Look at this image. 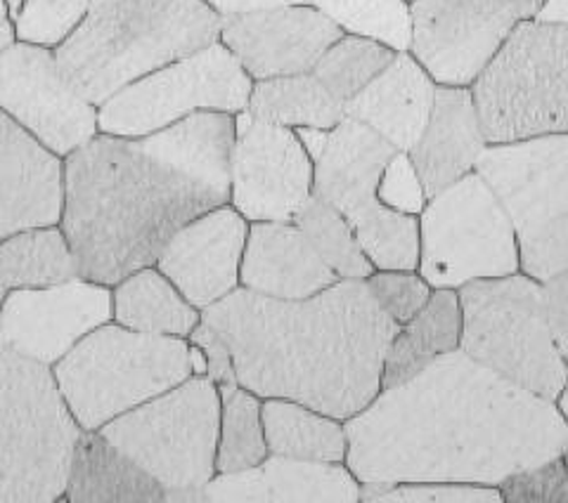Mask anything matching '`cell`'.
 Instances as JSON below:
<instances>
[{"label": "cell", "mask_w": 568, "mask_h": 503, "mask_svg": "<svg viewBox=\"0 0 568 503\" xmlns=\"http://www.w3.org/2000/svg\"><path fill=\"white\" fill-rule=\"evenodd\" d=\"M344 423L346 465L363 484L497 487L568 452V423L557 402L509 383L462 350L382 388Z\"/></svg>", "instance_id": "obj_1"}, {"label": "cell", "mask_w": 568, "mask_h": 503, "mask_svg": "<svg viewBox=\"0 0 568 503\" xmlns=\"http://www.w3.org/2000/svg\"><path fill=\"white\" fill-rule=\"evenodd\" d=\"M235 119L200 112L140 137L100 133L64 158L60 227L79 275L116 286L156 265L173 235L230 204Z\"/></svg>", "instance_id": "obj_2"}, {"label": "cell", "mask_w": 568, "mask_h": 503, "mask_svg": "<svg viewBox=\"0 0 568 503\" xmlns=\"http://www.w3.org/2000/svg\"><path fill=\"white\" fill-rule=\"evenodd\" d=\"M235 362V379L258 398L294 400L348 421L377 398L398 325L365 281L339 279L301 300L235 289L202 312Z\"/></svg>", "instance_id": "obj_3"}, {"label": "cell", "mask_w": 568, "mask_h": 503, "mask_svg": "<svg viewBox=\"0 0 568 503\" xmlns=\"http://www.w3.org/2000/svg\"><path fill=\"white\" fill-rule=\"evenodd\" d=\"M221 17L206 0H91L55 58L71 85L100 106L156 69L221 41Z\"/></svg>", "instance_id": "obj_4"}, {"label": "cell", "mask_w": 568, "mask_h": 503, "mask_svg": "<svg viewBox=\"0 0 568 503\" xmlns=\"http://www.w3.org/2000/svg\"><path fill=\"white\" fill-rule=\"evenodd\" d=\"M81 433L52 367L0 343V503L62 501Z\"/></svg>", "instance_id": "obj_5"}, {"label": "cell", "mask_w": 568, "mask_h": 503, "mask_svg": "<svg viewBox=\"0 0 568 503\" xmlns=\"http://www.w3.org/2000/svg\"><path fill=\"white\" fill-rule=\"evenodd\" d=\"M83 430H100L194 376L190 338L152 336L106 321L52 367Z\"/></svg>", "instance_id": "obj_6"}, {"label": "cell", "mask_w": 568, "mask_h": 503, "mask_svg": "<svg viewBox=\"0 0 568 503\" xmlns=\"http://www.w3.org/2000/svg\"><path fill=\"white\" fill-rule=\"evenodd\" d=\"M457 294L459 350L509 383L557 402L568 381V362L545 317L540 281L514 273L471 281Z\"/></svg>", "instance_id": "obj_7"}, {"label": "cell", "mask_w": 568, "mask_h": 503, "mask_svg": "<svg viewBox=\"0 0 568 503\" xmlns=\"http://www.w3.org/2000/svg\"><path fill=\"white\" fill-rule=\"evenodd\" d=\"M221 390L194 373L181 386L100 428L119 452L135 461L169 494V501H202L216 478Z\"/></svg>", "instance_id": "obj_8"}, {"label": "cell", "mask_w": 568, "mask_h": 503, "mask_svg": "<svg viewBox=\"0 0 568 503\" xmlns=\"http://www.w3.org/2000/svg\"><path fill=\"white\" fill-rule=\"evenodd\" d=\"M471 93L490 145L568 133V27L519 22Z\"/></svg>", "instance_id": "obj_9"}, {"label": "cell", "mask_w": 568, "mask_h": 503, "mask_svg": "<svg viewBox=\"0 0 568 503\" xmlns=\"http://www.w3.org/2000/svg\"><path fill=\"white\" fill-rule=\"evenodd\" d=\"M476 173L509 215L521 273L545 281L568 269V133L488 145Z\"/></svg>", "instance_id": "obj_10"}, {"label": "cell", "mask_w": 568, "mask_h": 503, "mask_svg": "<svg viewBox=\"0 0 568 503\" xmlns=\"http://www.w3.org/2000/svg\"><path fill=\"white\" fill-rule=\"evenodd\" d=\"M419 232V273L434 289L521 273L509 215L476 171L426 202Z\"/></svg>", "instance_id": "obj_11"}, {"label": "cell", "mask_w": 568, "mask_h": 503, "mask_svg": "<svg viewBox=\"0 0 568 503\" xmlns=\"http://www.w3.org/2000/svg\"><path fill=\"white\" fill-rule=\"evenodd\" d=\"M254 79L221 41L131 83L98 106L100 133L140 137L200 112L240 114Z\"/></svg>", "instance_id": "obj_12"}, {"label": "cell", "mask_w": 568, "mask_h": 503, "mask_svg": "<svg viewBox=\"0 0 568 503\" xmlns=\"http://www.w3.org/2000/svg\"><path fill=\"white\" fill-rule=\"evenodd\" d=\"M0 110L67 158L98 131V106L71 85L55 50L17 41L0 50Z\"/></svg>", "instance_id": "obj_13"}, {"label": "cell", "mask_w": 568, "mask_h": 503, "mask_svg": "<svg viewBox=\"0 0 568 503\" xmlns=\"http://www.w3.org/2000/svg\"><path fill=\"white\" fill-rule=\"evenodd\" d=\"M311 196L313 158L296 131L240 112L230 152V206L248 223H292Z\"/></svg>", "instance_id": "obj_14"}, {"label": "cell", "mask_w": 568, "mask_h": 503, "mask_svg": "<svg viewBox=\"0 0 568 503\" xmlns=\"http://www.w3.org/2000/svg\"><path fill=\"white\" fill-rule=\"evenodd\" d=\"M517 17L493 0H410V50L436 85L471 88Z\"/></svg>", "instance_id": "obj_15"}, {"label": "cell", "mask_w": 568, "mask_h": 503, "mask_svg": "<svg viewBox=\"0 0 568 503\" xmlns=\"http://www.w3.org/2000/svg\"><path fill=\"white\" fill-rule=\"evenodd\" d=\"M112 319V286L79 275L12 291L0 308V343L55 367L88 333Z\"/></svg>", "instance_id": "obj_16"}, {"label": "cell", "mask_w": 568, "mask_h": 503, "mask_svg": "<svg viewBox=\"0 0 568 503\" xmlns=\"http://www.w3.org/2000/svg\"><path fill=\"white\" fill-rule=\"evenodd\" d=\"M346 29L311 6H277L221 17V43L254 81L308 74Z\"/></svg>", "instance_id": "obj_17"}, {"label": "cell", "mask_w": 568, "mask_h": 503, "mask_svg": "<svg viewBox=\"0 0 568 503\" xmlns=\"http://www.w3.org/2000/svg\"><path fill=\"white\" fill-rule=\"evenodd\" d=\"M248 225L252 223L230 204L211 208L175 232L156 267L204 312L242 286Z\"/></svg>", "instance_id": "obj_18"}, {"label": "cell", "mask_w": 568, "mask_h": 503, "mask_svg": "<svg viewBox=\"0 0 568 503\" xmlns=\"http://www.w3.org/2000/svg\"><path fill=\"white\" fill-rule=\"evenodd\" d=\"M64 206V158L0 110V242L55 227Z\"/></svg>", "instance_id": "obj_19"}, {"label": "cell", "mask_w": 568, "mask_h": 503, "mask_svg": "<svg viewBox=\"0 0 568 503\" xmlns=\"http://www.w3.org/2000/svg\"><path fill=\"white\" fill-rule=\"evenodd\" d=\"M211 503H355L363 482L346 463L268 454L254 469L216 473L202 490Z\"/></svg>", "instance_id": "obj_20"}, {"label": "cell", "mask_w": 568, "mask_h": 503, "mask_svg": "<svg viewBox=\"0 0 568 503\" xmlns=\"http://www.w3.org/2000/svg\"><path fill=\"white\" fill-rule=\"evenodd\" d=\"M488 145L471 88L438 85L429 123L407 154L432 199L474 173Z\"/></svg>", "instance_id": "obj_21"}, {"label": "cell", "mask_w": 568, "mask_h": 503, "mask_svg": "<svg viewBox=\"0 0 568 503\" xmlns=\"http://www.w3.org/2000/svg\"><path fill=\"white\" fill-rule=\"evenodd\" d=\"M240 281L244 289L261 296L301 300L325 291L339 277L317 256L294 220H265L248 225Z\"/></svg>", "instance_id": "obj_22"}, {"label": "cell", "mask_w": 568, "mask_h": 503, "mask_svg": "<svg viewBox=\"0 0 568 503\" xmlns=\"http://www.w3.org/2000/svg\"><path fill=\"white\" fill-rule=\"evenodd\" d=\"M436 88L413 52L400 50L375 81L344 104V114L369 125L398 152H410L429 123Z\"/></svg>", "instance_id": "obj_23"}, {"label": "cell", "mask_w": 568, "mask_h": 503, "mask_svg": "<svg viewBox=\"0 0 568 503\" xmlns=\"http://www.w3.org/2000/svg\"><path fill=\"white\" fill-rule=\"evenodd\" d=\"M398 150L369 125L344 116L313 161V194L346 218L377 199L379 179Z\"/></svg>", "instance_id": "obj_24"}, {"label": "cell", "mask_w": 568, "mask_h": 503, "mask_svg": "<svg viewBox=\"0 0 568 503\" xmlns=\"http://www.w3.org/2000/svg\"><path fill=\"white\" fill-rule=\"evenodd\" d=\"M64 499L71 503L95 501H169L166 490L135 461L106 440L100 430H83L67 480Z\"/></svg>", "instance_id": "obj_25"}, {"label": "cell", "mask_w": 568, "mask_h": 503, "mask_svg": "<svg viewBox=\"0 0 568 503\" xmlns=\"http://www.w3.org/2000/svg\"><path fill=\"white\" fill-rule=\"evenodd\" d=\"M462 302L455 289H434L429 302L390 340L382 388L398 386L424 371L436 359L459 350Z\"/></svg>", "instance_id": "obj_26"}, {"label": "cell", "mask_w": 568, "mask_h": 503, "mask_svg": "<svg viewBox=\"0 0 568 503\" xmlns=\"http://www.w3.org/2000/svg\"><path fill=\"white\" fill-rule=\"evenodd\" d=\"M112 298L114 321L140 333L190 338L202 321V310L194 308L156 265L121 279L112 286Z\"/></svg>", "instance_id": "obj_27"}, {"label": "cell", "mask_w": 568, "mask_h": 503, "mask_svg": "<svg viewBox=\"0 0 568 503\" xmlns=\"http://www.w3.org/2000/svg\"><path fill=\"white\" fill-rule=\"evenodd\" d=\"M263 425L271 454L346 463V423L294 400H263Z\"/></svg>", "instance_id": "obj_28"}, {"label": "cell", "mask_w": 568, "mask_h": 503, "mask_svg": "<svg viewBox=\"0 0 568 503\" xmlns=\"http://www.w3.org/2000/svg\"><path fill=\"white\" fill-rule=\"evenodd\" d=\"M79 277V263L60 225L36 227L0 242V308L12 291Z\"/></svg>", "instance_id": "obj_29"}, {"label": "cell", "mask_w": 568, "mask_h": 503, "mask_svg": "<svg viewBox=\"0 0 568 503\" xmlns=\"http://www.w3.org/2000/svg\"><path fill=\"white\" fill-rule=\"evenodd\" d=\"M246 112L284 129H334L346 114L344 104L317 81L313 71L256 81Z\"/></svg>", "instance_id": "obj_30"}, {"label": "cell", "mask_w": 568, "mask_h": 503, "mask_svg": "<svg viewBox=\"0 0 568 503\" xmlns=\"http://www.w3.org/2000/svg\"><path fill=\"white\" fill-rule=\"evenodd\" d=\"M221 14L277 8L311 6L329 14L348 33L372 35L390 48H410V3L407 0H206Z\"/></svg>", "instance_id": "obj_31"}, {"label": "cell", "mask_w": 568, "mask_h": 503, "mask_svg": "<svg viewBox=\"0 0 568 503\" xmlns=\"http://www.w3.org/2000/svg\"><path fill=\"white\" fill-rule=\"evenodd\" d=\"M221 428H219V473H240L254 469L271 454L263 425V398L240 383H223Z\"/></svg>", "instance_id": "obj_32"}, {"label": "cell", "mask_w": 568, "mask_h": 503, "mask_svg": "<svg viewBox=\"0 0 568 503\" xmlns=\"http://www.w3.org/2000/svg\"><path fill=\"white\" fill-rule=\"evenodd\" d=\"M348 223L375 269H419V215L400 213L375 199L351 213Z\"/></svg>", "instance_id": "obj_33"}, {"label": "cell", "mask_w": 568, "mask_h": 503, "mask_svg": "<svg viewBox=\"0 0 568 503\" xmlns=\"http://www.w3.org/2000/svg\"><path fill=\"white\" fill-rule=\"evenodd\" d=\"M294 223L308 237L317 256L325 260L332 273L346 281H365L375 267L367 260L365 250L355 237V229L348 223L342 211H336L332 204L317 199L313 194L311 199L301 206Z\"/></svg>", "instance_id": "obj_34"}, {"label": "cell", "mask_w": 568, "mask_h": 503, "mask_svg": "<svg viewBox=\"0 0 568 503\" xmlns=\"http://www.w3.org/2000/svg\"><path fill=\"white\" fill-rule=\"evenodd\" d=\"M396 48L361 33H344L320 62L313 74L342 104L351 102L394 62Z\"/></svg>", "instance_id": "obj_35"}, {"label": "cell", "mask_w": 568, "mask_h": 503, "mask_svg": "<svg viewBox=\"0 0 568 503\" xmlns=\"http://www.w3.org/2000/svg\"><path fill=\"white\" fill-rule=\"evenodd\" d=\"M91 0H22L14 12V39L41 48H58L79 29Z\"/></svg>", "instance_id": "obj_36"}, {"label": "cell", "mask_w": 568, "mask_h": 503, "mask_svg": "<svg viewBox=\"0 0 568 503\" xmlns=\"http://www.w3.org/2000/svg\"><path fill=\"white\" fill-rule=\"evenodd\" d=\"M363 501L386 503H503L500 490L459 482L363 484Z\"/></svg>", "instance_id": "obj_37"}, {"label": "cell", "mask_w": 568, "mask_h": 503, "mask_svg": "<svg viewBox=\"0 0 568 503\" xmlns=\"http://www.w3.org/2000/svg\"><path fill=\"white\" fill-rule=\"evenodd\" d=\"M365 286L398 327L422 312L434 294V286L422 277L419 269H375L365 279Z\"/></svg>", "instance_id": "obj_38"}, {"label": "cell", "mask_w": 568, "mask_h": 503, "mask_svg": "<svg viewBox=\"0 0 568 503\" xmlns=\"http://www.w3.org/2000/svg\"><path fill=\"white\" fill-rule=\"evenodd\" d=\"M503 503H568V469L564 456L524 469L497 484Z\"/></svg>", "instance_id": "obj_39"}, {"label": "cell", "mask_w": 568, "mask_h": 503, "mask_svg": "<svg viewBox=\"0 0 568 503\" xmlns=\"http://www.w3.org/2000/svg\"><path fill=\"white\" fill-rule=\"evenodd\" d=\"M377 199L400 213L419 215L429 202V194L424 189L422 177L413 164V158L407 152H396L394 158L388 161L384 168V175L379 179Z\"/></svg>", "instance_id": "obj_40"}, {"label": "cell", "mask_w": 568, "mask_h": 503, "mask_svg": "<svg viewBox=\"0 0 568 503\" xmlns=\"http://www.w3.org/2000/svg\"><path fill=\"white\" fill-rule=\"evenodd\" d=\"M190 343L197 346L206 355V376L213 383H237L235 379V362L233 355H230V348L223 340V336L213 329L211 325L202 319L194 331L190 333Z\"/></svg>", "instance_id": "obj_41"}, {"label": "cell", "mask_w": 568, "mask_h": 503, "mask_svg": "<svg viewBox=\"0 0 568 503\" xmlns=\"http://www.w3.org/2000/svg\"><path fill=\"white\" fill-rule=\"evenodd\" d=\"M542 310L555 333L557 346L568 362V269L540 281Z\"/></svg>", "instance_id": "obj_42"}, {"label": "cell", "mask_w": 568, "mask_h": 503, "mask_svg": "<svg viewBox=\"0 0 568 503\" xmlns=\"http://www.w3.org/2000/svg\"><path fill=\"white\" fill-rule=\"evenodd\" d=\"M493 3L505 8L507 12L517 17L519 22H524V20H536L538 12L545 6V0H493Z\"/></svg>", "instance_id": "obj_43"}, {"label": "cell", "mask_w": 568, "mask_h": 503, "mask_svg": "<svg viewBox=\"0 0 568 503\" xmlns=\"http://www.w3.org/2000/svg\"><path fill=\"white\" fill-rule=\"evenodd\" d=\"M536 20L568 27V0H545V6L538 12Z\"/></svg>", "instance_id": "obj_44"}, {"label": "cell", "mask_w": 568, "mask_h": 503, "mask_svg": "<svg viewBox=\"0 0 568 503\" xmlns=\"http://www.w3.org/2000/svg\"><path fill=\"white\" fill-rule=\"evenodd\" d=\"M14 43V22L6 0H0V50H6L8 45Z\"/></svg>", "instance_id": "obj_45"}, {"label": "cell", "mask_w": 568, "mask_h": 503, "mask_svg": "<svg viewBox=\"0 0 568 503\" xmlns=\"http://www.w3.org/2000/svg\"><path fill=\"white\" fill-rule=\"evenodd\" d=\"M557 407H559V411H561L564 421L568 423V381H566V386H564L561 394H559V398H557Z\"/></svg>", "instance_id": "obj_46"}, {"label": "cell", "mask_w": 568, "mask_h": 503, "mask_svg": "<svg viewBox=\"0 0 568 503\" xmlns=\"http://www.w3.org/2000/svg\"><path fill=\"white\" fill-rule=\"evenodd\" d=\"M6 3H8V8H10V14L14 17V12L20 10V6H22V0H6Z\"/></svg>", "instance_id": "obj_47"}, {"label": "cell", "mask_w": 568, "mask_h": 503, "mask_svg": "<svg viewBox=\"0 0 568 503\" xmlns=\"http://www.w3.org/2000/svg\"><path fill=\"white\" fill-rule=\"evenodd\" d=\"M564 461H566V469H568V452L564 454Z\"/></svg>", "instance_id": "obj_48"}, {"label": "cell", "mask_w": 568, "mask_h": 503, "mask_svg": "<svg viewBox=\"0 0 568 503\" xmlns=\"http://www.w3.org/2000/svg\"><path fill=\"white\" fill-rule=\"evenodd\" d=\"M407 3H410V0H407Z\"/></svg>", "instance_id": "obj_49"}]
</instances>
